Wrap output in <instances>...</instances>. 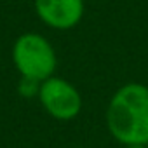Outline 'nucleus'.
I'll use <instances>...</instances> for the list:
<instances>
[{"label":"nucleus","mask_w":148,"mask_h":148,"mask_svg":"<svg viewBox=\"0 0 148 148\" xmlns=\"http://www.w3.org/2000/svg\"><path fill=\"white\" fill-rule=\"evenodd\" d=\"M38 99L44 110L58 120H71L82 110V96L79 89L59 77H49L40 82Z\"/></svg>","instance_id":"3"},{"label":"nucleus","mask_w":148,"mask_h":148,"mask_svg":"<svg viewBox=\"0 0 148 148\" xmlns=\"http://www.w3.org/2000/svg\"><path fill=\"white\" fill-rule=\"evenodd\" d=\"M106 125L120 145H148V87L122 86L108 103Z\"/></svg>","instance_id":"1"},{"label":"nucleus","mask_w":148,"mask_h":148,"mask_svg":"<svg viewBox=\"0 0 148 148\" xmlns=\"http://www.w3.org/2000/svg\"><path fill=\"white\" fill-rule=\"evenodd\" d=\"M38 89H40V82L32 80V79H26V77H21V80H19V84H18V92H19L23 98L38 96Z\"/></svg>","instance_id":"5"},{"label":"nucleus","mask_w":148,"mask_h":148,"mask_svg":"<svg viewBox=\"0 0 148 148\" xmlns=\"http://www.w3.org/2000/svg\"><path fill=\"white\" fill-rule=\"evenodd\" d=\"M124 148H148V145H124Z\"/></svg>","instance_id":"6"},{"label":"nucleus","mask_w":148,"mask_h":148,"mask_svg":"<svg viewBox=\"0 0 148 148\" xmlns=\"http://www.w3.org/2000/svg\"><path fill=\"white\" fill-rule=\"evenodd\" d=\"M35 11L47 26L70 30L84 16V0H35Z\"/></svg>","instance_id":"4"},{"label":"nucleus","mask_w":148,"mask_h":148,"mask_svg":"<svg viewBox=\"0 0 148 148\" xmlns=\"http://www.w3.org/2000/svg\"><path fill=\"white\" fill-rule=\"evenodd\" d=\"M77 148H82V146H77Z\"/></svg>","instance_id":"7"},{"label":"nucleus","mask_w":148,"mask_h":148,"mask_svg":"<svg viewBox=\"0 0 148 148\" xmlns=\"http://www.w3.org/2000/svg\"><path fill=\"white\" fill-rule=\"evenodd\" d=\"M12 61L21 77L44 82L54 75L58 64L54 47L38 33H23L12 47Z\"/></svg>","instance_id":"2"}]
</instances>
